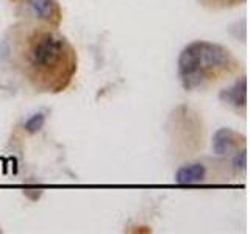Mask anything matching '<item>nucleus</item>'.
Wrapping results in <instances>:
<instances>
[{"label":"nucleus","mask_w":250,"mask_h":234,"mask_svg":"<svg viewBox=\"0 0 250 234\" xmlns=\"http://www.w3.org/2000/svg\"><path fill=\"white\" fill-rule=\"evenodd\" d=\"M64 50V39L55 33L39 35L28 52V61L31 67L38 70H49L57 66Z\"/></svg>","instance_id":"nucleus-1"},{"label":"nucleus","mask_w":250,"mask_h":234,"mask_svg":"<svg viewBox=\"0 0 250 234\" xmlns=\"http://www.w3.org/2000/svg\"><path fill=\"white\" fill-rule=\"evenodd\" d=\"M197 42V58L199 67L207 72L208 69L225 66L229 61V52L222 45L207 42V41H195Z\"/></svg>","instance_id":"nucleus-2"},{"label":"nucleus","mask_w":250,"mask_h":234,"mask_svg":"<svg viewBox=\"0 0 250 234\" xmlns=\"http://www.w3.org/2000/svg\"><path fill=\"white\" fill-rule=\"evenodd\" d=\"M221 98L225 100L227 103L234 108H244L247 103V80L246 77H242L238 80L231 88L224 89L221 92Z\"/></svg>","instance_id":"nucleus-3"},{"label":"nucleus","mask_w":250,"mask_h":234,"mask_svg":"<svg viewBox=\"0 0 250 234\" xmlns=\"http://www.w3.org/2000/svg\"><path fill=\"white\" fill-rule=\"evenodd\" d=\"M207 175V169L203 164L195 162L189 166H183L177 170L175 181L178 184H199L203 181V178Z\"/></svg>","instance_id":"nucleus-4"},{"label":"nucleus","mask_w":250,"mask_h":234,"mask_svg":"<svg viewBox=\"0 0 250 234\" xmlns=\"http://www.w3.org/2000/svg\"><path fill=\"white\" fill-rule=\"evenodd\" d=\"M234 142H236V135L234 131L230 128H219L214 135L213 140H211V147H213V152L219 156L229 153Z\"/></svg>","instance_id":"nucleus-5"},{"label":"nucleus","mask_w":250,"mask_h":234,"mask_svg":"<svg viewBox=\"0 0 250 234\" xmlns=\"http://www.w3.org/2000/svg\"><path fill=\"white\" fill-rule=\"evenodd\" d=\"M28 5L36 18L44 20H50L53 16H57L58 11L55 0H28Z\"/></svg>","instance_id":"nucleus-6"},{"label":"nucleus","mask_w":250,"mask_h":234,"mask_svg":"<svg viewBox=\"0 0 250 234\" xmlns=\"http://www.w3.org/2000/svg\"><path fill=\"white\" fill-rule=\"evenodd\" d=\"M231 169L234 174H242L247 169V150H239L234 153L233 159H231Z\"/></svg>","instance_id":"nucleus-7"},{"label":"nucleus","mask_w":250,"mask_h":234,"mask_svg":"<svg viewBox=\"0 0 250 234\" xmlns=\"http://www.w3.org/2000/svg\"><path fill=\"white\" fill-rule=\"evenodd\" d=\"M44 122H45V116L42 113H36V114L28 117V119L25 120V123H23V127H25V130L28 133H38L42 128Z\"/></svg>","instance_id":"nucleus-8"}]
</instances>
